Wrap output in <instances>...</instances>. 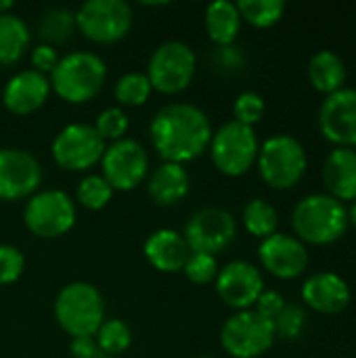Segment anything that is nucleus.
Returning <instances> with one entry per match:
<instances>
[{
    "label": "nucleus",
    "instance_id": "1",
    "mask_svg": "<svg viewBox=\"0 0 356 358\" xmlns=\"http://www.w3.org/2000/svg\"><path fill=\"white\" fill-rule=\"evenodd\" d=\"M212 124L208 113L193 103H170L162 107L149 126L151 145L168 164L197 159L212 138Z\"/></svg>",
    "mask_w": 356,
    "mask_h": 358
},
{
    "label": "nucleus",
    "instance_id": "2",
    "mask_svg": "<svg viewBox=\"0 0 356 358\" xmlns=\"http://www.w3.org/2000/svg\"><path fill=\"white\" fill-rule=\"evenodd\" d=\"M348 210L327 193L302 197L292 212L294 237L304 245H332L348 231Z\"/></svg>",
    "mask_w": 356,
    "mask_h": 358
},
{
    "label": "nucleus",
    "instance_id": "3",
    "mask_svg": "<svg viewBox=\"0 0 356 358\" xmlns=\"http://www.w3.org/2000/svg\"><path fill=\"white\" fill-rule=\"evenodd\" d=\"M107 80L105 61L90 50H73L59 57V63L50 71V90L69 105H82L92 101Z\"/></svg>",
    "mask_w": 356,
    "mask_h": 358
},
{
    "label": "nucleus",
    "instance_id": "4",
    "mask_svg": "<svg viewBox=\"0 0 356 358\" xmlns=\"http://www.w3.org/2000/svg\"><path fill=\"white\" fill-rule=\"evenodd\" d=\"M55 319L71 340L94 338L105 321L101 292L86 281L67 283L55 298Z\"/></svg>",
    "mask_w": 356,
    "mask_h": 358
},
{
    "label": "nucleus",
    "instance_id": "5",
    "mask_svg": "<svg viewBox=\"0 0 356 358\" xmlns=\"http://www.w3.org/2000/svg\"><path fill=\"white\" fill-rule=\"evenodd\" d=\"M260 178L277 191L294 189L306 174L308 155L304 145L292 134H275L260 145L256 159Z\"/></svg>",
    "mask_w": 356,
    "mask_h": 358
},
{
    "label": "nucleus",
    "instance_id": "6",
    "mask_svg": "<svg viewBox=\"0 0 356 358\" xmlns=\"http://www.w3.org/2000/svg\"><path fill=\"white\" fill-rule=\"evenodd\" d=\"M208 149L214 168L225 176L237 178L254 168L258 159L260 143L254 128L231 120L212 132Z\"/></svg>",
    "mask_w": 356,
    "mask_h": 358
},
{
    "label": "nucleus",
    "instance_id": "7",
    "mask_svg": "<svg viewBox=\"0 0 356 358\" xmlns=\"http://www.w3.org/2000/svg\"><path fill=\"white\" fill-rule=\"evenodd\" d=\"M76 29L94 44H115L128 36L134 15L124 0H86L73 13Z\"/></svg>",
    "mask_w": 356,
    "mask_h": 358
},
{
    "label": "nucleus",
    "instance_id": "8",
    "mask_svg": "<svg viewBox=\"0 0 356 358\" xmlns=\"http://www.w3.org/2000/svg\"><path fill=\"white\" fill-rule=\"evenodd\" d=\"M197 57L193 48L180 40L159 44L147 63V78L151 88L162 94H178L189 88L195 78Z\"/></svg>",
    "mask_w": 356,
    "mask_h": 358
},
{
    "label": "nucleus",
    "instance_id": "9",
    "mask_svg": "<svg viewBox=\"0 0 356 358\" xmlns=\"http://www.w3.org/2000/svg\"><path fill=\"white\" fill-rule=\"evenodd\" d=\"M23 224L34 237L40 239L63 237L76 224V203L65 191H38L25 201Z\"/></svg>",
    "mask_w": 356,
    "mask_h": 358
},
{
    "label": "nucleus",
    "instance_id": "10",
    "mask_svg": "<svg viewBox=\"0 0 356 358\" xmlns=\"http://www.w3.org/2000/svg\"><path fill=\"white\" fill-rule=\"evenodd\" d=\"M273 321L258 315L254 308L231 315L220 329V346L233 358H258L275 344Z\"/></svg>",
    "mask_w": 356,
    "mask_h": 358
},
{
    "label": "nucleus",
    "instance_id": "11",
    "mask_svg": "<svg viewBox=\"0 0 356 358\" xmlns=\"http://www.w3.org/2000/svg\"><path fill=\"white\" fill-rule=\"evenodd\" d=\"M107 143L90 124H67L52 138L50 153L55 164L67 172H86L101 164Z\"/></svg>",
    "mask_w": 356,
    "mask_h": 358
},
{
    "label": "nucleus",
    "instance_id": "12",
    "mask_svg": "<svg viewBox=\"0 0 356 358\" xmlns=\"http://www.w3.org/2000/svg\"><path fill=\"white\" fill-rule=\"evenodd\" d=\"M101 176L113 191H132L149 176V153L134 138H122L105 147Z\"/></svg>",
    "mask_w": 356,
    "mask_h": 358
},
{
    "label": "nucleus",
    "instance_id": "13",
    "mask_svg": "<svg viewBox=\"0 0 356 358\" xmlns=\"http://www.w3.org/2000/svg\"><path fill=\"white\" fill-rule=\"evenodd\" d=\"M183 237L191 252L218 256L237 237V220L225 208H201L185 224Z\"/></svg>",
    "mask_w": 356,
    "mask_h": 358
},
{
    "label": "nucleus",
    "instance_id": "14",
    "mask_svg": "<svg viewBox=\"0 0 356 358\" xmlns=\"http://www.w3.org/2000/svg\"><path fill=\"white\" fill-rule=\"evenodd\" d=\"M42 185V166L25 149H0V201L29 199Z\"/></svg>",
    "mask_w": 356,
    "mask_h": 358
},
{
    "label": "nucleus",
    "instance_id": "15",
    "mask_svg": "<svg viewBox=\"0 0 356 358\" xmlns=\"http://www.w3.org/2000/svg\"><path fill=\"white\" fill-rule=\"evenodd\" d=\"M214 285H216L218 298L229 308L239 313V310L254 308L256 300L264 292V277L260 268L254 266L252 262L233 260L218 271Z\"/></svg>",
    "mask_w": 356,
    "mask_h": 358
},
{
    "label": "nucleus",
    "instance_id": "16",
    "mask_svg": "<svg viewBox=\"0 0 356 358\" xmlns=\"http://www.w3.org/2000/svg\"><path fill=\"white\" fill-rule=\"evenodd\" d=\"M319 130L336 147L356 149V88L325 96L319 107Z\"/></svg>",
    "mask_w": 356,
    "mask_h": 358
},
{
    "label": "nucleus",
    "instance_id": "17",
    "mask_svg": "<svg viewBox=\"0 0 356 358\" xmlns=\"http://www.w3.org/2000/svg\"><path fill=\"white\" fill-rule=\"evenodd\" d=\"M258 258L266 273L283 281L304 275L311 260L306 245L298 237L279 231L260 241Z\"/></svg>",
    "mask_w": 356,
    "mask_h": 358
},
{
    "label": "nucleus",
    "instance_id": "18",
    "mask_svg": "<svg viewBox=\"0 0 356 358\" xmlns=\"http://www.w3.org/2000/svg\"><path fill=\"white\" fill-rule=\"evenodd\" d=\"M50 92V82L44 73L36 69H23L4 84L2 105L13 115H31L44 107Z\"/></svg>",
    "mask_w": 356,
    "mask_h": 358
},
{
    "label": "nucleus",
    "instance_id": "19",
    "mask_svg": "<svg viewBox=\"0 0 356 358\" xmlns=\"http://www.w3.org/2000/svg\"><path fill=\"white\" fill-rule=\"evenodd\" d=\"M353 298L350 285L338 273H315L302 285V300L308 308L321 315H338L348 308Z\"/></svg>",
    "mask_w": 356,
    "mask_h": 358
},
{
    "label": "nucleus",
    "instance_id": "20",
    "mask_svg": "<svg viewBox=\"0 0 356 358\" xmlns=\"http://www.w3.org/2000/svg\"><path fill=\"white\" fill-rule=\"evenodd\" d=\"M145 258L159 273H180L191 254L183 233L172 229H157L145 241Z\"/></svg>",
    "mask_w": 356,
    "mask_h": 358
},
{
    "label": "nucleus",
    "instance_id": "21",
    "mask_svg": "<svg viewBox=\"0 0 356 358\" xmlns=\"http://www.w3.org/2000/svg\"><path fill=\"white\" fill-rule=\"evenodd\" d=\"M327 195L338 201H356V149L336 147L323 162Z\"/></svg>",
    "mask_w": 356,
    "mask_h": 358
},
{
    "label": "nucleus",
    "instance_id": "22",
    "mask_svg": "<svg viewBox=\"0 0 356 358\" xmlns=\"http://www.w3.org/2000/svg\"><path fill=\"white\" fill-rule=\"evenodd\" d=\"M189 182L185 166L164 162L147 176V193L157 206H174L189 193Z\"/></svg>",
    "mask_w": 356,
    "mask_h": 358
},
{
    "label": "nucleus",
    "instance_id": "23",
    "mask_svg": "<svg viewBox=\"0 0 356 358\" xmlns=\"http://www.w3.org/2000/svg\"><path fill=\"white\" fill-rule=\"evenodd\" d=\"M204 27L210 40L216 46H231L235 44L239 29H241V15L237 4L231 0H214L206 6Z\"/></svg>",
    "mask_w": 356,
    "mask_h": 358
},
{
    "label": "nucleus",
    "instance_id": "24",
    "mask_svg": "<svg viewBox=\"0 0 356 358\" xmlns=\"http://www.w3.org/2000/svg\"><path fill=\"white\" fill-rule=\"evenodd\" d=\"M306 73H308L313 88L323 92L325 96L342 90L346 84V76H348L344 59L334 50H319L317 55H313L308 61Z\"/></svg>",
    "mask_w": 356,
    "mask_h": 358
},
{
    "label": "nucleus",
    "instance_id": "25",
    "mask_svg": "<svg viewBox=\"0 0 356 358\" xmlns=\"http://www.w3.org/2000/svg\"><path fill=\"white\" fill-rule=\"evenodd\" d=\"M29 27L19 15H0V65H15L29 48Z\"/></svg>",
    "mask_w": 356,
    "mask_h": 358
},
{
    "label": "nucleus",
    "instance_id": "26",
    "mask_svg": "<svg viewBox=\"0 0 356 358\" xmlns=\"http://www.w3.org/2000/svg\"><path fill=\"white\" fill-rule=\"evenodd\" d=\"M243 227L252 237H258L260 241L275 235L277 227H279V214L275 210V206L262 197L250 199L243 208L241 214Z\"/></svg>",
    "mask_w": 356,
    "mask_h": 358
},
{
    "label": "nucleus",
    "instance_id": "27",
    "mask_svg": "<svg viewBox=\"0 0 356 358\" xmlns=\"http://www.w3.org/2000/svg\"><path fill=\"white\" fill-rule=\"evenodd\" d=\"M73 29H76L73 10L63 8V6H52V8H48V10L42 15L40 25H38L42 44H50V46L65 44V42L69 40V36H71Z\"/></svg>",
    "mask_w": 356,
    "mask_h": 358
},
{
    "label": "nucleus",
    "instance_id": "28",
    "mask_svg": "<svg viewBox=\"0 0 356 358\" xmlns=\"http://www.w3.org/2000/svg\"><path fill=\"white\" fill-rule=\"evenodd\" d=\"M287 4L283 0H239L237 10L241 21H248L254 27L266 29L279 23L285 15Z\"/></svg>",
    "mask_w": 356,
    "mask_h": 358
},
{
    "label": "nucleus",
    "instance_id": "29",
    "mask_svg": "<svg viewBox=\"0 0 356 358\" xmlns=\"http://www.w3.org/2000/svg\"><path fill=\"white\" fill-rule=\"evenodd\" d=\"M153 88H151V82L145 73H138V71H130V73H124L115 86H113V96L120 105L124 107H141L149 101Z\"/></svg>",
    "mask_w": 356,
    "mask_h": 358
},
{
    "label": "nucleus",
    "instance_id": "30",
    "mask_svg": "<svg viewBox=\"0 0 356 358\" xmlns=\"http://www.w3.org/2000/svg\"><path fill=\"white\" fill-rule=\"evenodd\" d=\"M97 346L105 357H115L122 355L130 348L132 344V331L122 319H107L99 327L97 336Z\"/></svg>",
    "mask_w": 356,
    "mask_h": 358
},
{
    "label": "nucleus",
    "instance_id": "31",
    "mask_svg": "<svg viewBox=\"0 0 356 358\" xmlns=\"http://www.w3.org/2000/svg\"><path fill=\"white\" fill-rule=\"evenodd\" d=\"M113 193L115 191L109 187V182L101 174H88V176H84L78 182L76 199H78V203L82 208L92 210V212H99V210H103L111 201Z\"/></svg>",
    "mask_w": 356,
    "mask_h": 358
},
{
    "label": "nucleus",
    "instance_id": "32",
    "mask_svg": "<svg viewBox=\"0 0 356 358\" xmlns=\"http://www.w3.org/2000/svg\"><path fill=\"white\" fill-rule=\"evenodd\" d=\"M92 128L105 143H118L126 138L128 115L122 107H107L97 115V122L92 124Z\"/></svg>",
    "mask_w": 356,
    "mask_h": 358
},
{
    "label": "nucleus",
    "instance_id": "33",
    "mask_svg": "<svg viewBox=\"0 0 356 358\" xmlns=\"http://www.w3.org/2000/svg\"><path fill=\"white\" fill-rule=\"evenodd\" d=\"M273 325H275V336L277 338L287 340V342L298 340L304 334V327H306V313L298 304H285V308L277 315Z\"/></svg>",
    "mask_w": 356,
    "mask_h": 358
},
{
    "label": "nucleus",
    "instance_id": "34",
    "mask_svg": "<svg viewBox=\"0 0 356 358\" xmlns=\"http://www.w3.org/2000/svg\"><path fill=\"white\" fill-rule=\"evenodd\" d=\"M218 260L216 256H210V254H195L191 252L187 262H185V277L193 283V285H208V283H214L216 281V275H218Z\"/></svg>",
    "mask_w": 356,
    "mask_h": 358
},
{
    "label": "nucleus",
    "instance_id": "35",
    "mask_svg": "<svg viewBox=\"0 0 356 358\" xmlns=\"http://www.w3.org/2000/svg\"><path fill=\"white\" fill-rule=\"evenodd\" d=\"M266 111V103L262 99V94L254 92V90H245L241 92L235 103H233V115H235V122L243 124V126H250L254 128L262 115Z\"/></svg>",
    "mask_w": 356,
    "mask_h": 358
},
{
    "label": "nucleus",
    "instance_id": "36",
    "mask_svg": "<svg viewBox=\"0 0 356 358\" xmlns=\"http://www.w3.org/2000/svg\"><path fill=\"white\" fill-rule=\"evenodd\" d=\"M25 268V258L21 250L8 243H0V287L13 285Z\"/></svg>",
    "mask_w": 356,
    "mask_h": 358
},
{
    "label": "nucleus",
    "instance_id": "37",
    "mask_svg": "<svg viewBox=\"0 0 356 358\" xmlns=\"http://www.w3.org/2000/svg\"><path fill=\"white\" fill-rule=\"evenodd\" d=\"M285 298L279 294V292H273V289H264L262 294H260V298L256 300V304H254V310L258 313V315H262L264 319H269V321H275L277 319V315L285 308Z\"/></svg>",
    "mask_w": 356,
    "mask_h": 358
},
{
    "label": "nucleus",
    "instance_id": "38",
    "mask_svg": "<svg viewBox=\"0 0 356 358\" xmlns=\"http://www.w3.org/2000/svg\"><path fill=\"white\" fill-rule=\"evenodd\" d=\"M31 65H34V69L36 71H40V73H50L52 69H55V65L59 63V55H57V50H55V46H50V44H36L34 48H31Z\"/></svg>",
    "mask_w": 356,
    "mask_h": 358
},
{
    "label": "nucleus",
    "instance_id": "39",
    "mask_svg": "<svg viewBox=\"0 0 356 358\" xmlns=\"http://www.w3.org/2000/svg\"><path fill=\"white\" fill-rule=\"evenodd\" d=\"M214 61L218 67H222L225 71H237L245 65V57L241 52V48L237 46H218L216 48V55H214Z\"/></svg>",
    "mask_w": 356,
    "mask_h": 358
},
{
    "label": "nucleus",
    "instance_id": "40",
    "mask_svg": "<svg viewBox=\"0 0 356 358\" xmlns=\"http://www.w3.org/2000/svg\"><path fill=\"white\" fill-rule=\"evenodd\" d=\"M69 350L73 358H99L103 355L94 338H73L69 344Z\"/></svg>",
    "mask_w": 356,
    "mask_h": 358
},
{
    "label": "nucleus",
    "instance_id": "41",
    "mask_svg": "<svg viewBox=\"0 0 356 358\" xmlns=\"http://www.w3.org/2000/svg\"><path fill=\"white\" fill-rule=\"evenodd\" d=\"M348 224H353L356 229V201H353V206L348 210Z\"/></svg>",
    "mask_w": 356,
    "mask_h": 358
},
{
    "label": "nucleus",
    "instance_id": "42",
    "mask_svg": "<svg viewBox=\"0 0 356 358\" xmlns=\"http://www.w3.org/2000/svg\"><path fill=\"white\" fill-rule=\"evenodd\" d=\"M10 8H13V2H10V0H2V2H0V15L10 13Z\"/></svg>",
    "mask_w": 356,
    "mask_h": 358
},
{
    "label": "nucleus",
    "instance_id": "43",
    "mask_svg": "<svg viewBox=\"0 0 356 358\" xmlns=\"http://www.w3.org/2000/svg\"><path fill=\"white\" fill-rule=\"evenodd\" d=\"M199 358H210V357H199Z\"/></svg>",
    "mask_w": 356,
    "mask_h": 358
}]
</instances>
